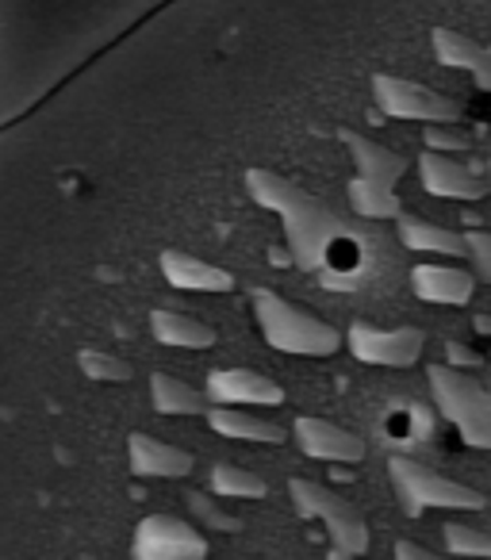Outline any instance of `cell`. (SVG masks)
I'll return each instance as SVG.
<instances>
[{"mask_svg":"<svg viewBox=\"0 0 491 560\" xmlns=\"http://www.w3.org/2000/svg\"><path fill=\"white\" fill-rule=\"evenodd\" d=\"M246 188H250V196L261 208L281 215L292 265L304 272L323 269L330 246L342 238V219L319 196L307 192L304 185H296V180L277 170H250L246 173Z\"/></svg>","mask_w":491,"mask_h":560,"instance_id":"6da1fadb","label":"cell"},{"mask_svg":"<svg viewBox=\"0 0 491 560\" xmlns=\"http://www.w3.org/2000/svg\"><path fill=\"white\" fill-rule=\"evenodd\" d=\"M254 315L266 335V342L281 353H296V358H330L342 346V335L319 319L307 307L292 304L289 296H277L269 289H254Z\"/></svg>","mask_w":491,"mask_h":560,"instance_id":"7a4b0ae2","label":"cell"},{"mask_svg":"<svg viewBox=\"0 0 491 560\" xmlns=\"http://www.w3.org/2000/svg\"><path fill=\"white\" fill-rule=\"evenodd\" d=\"M430 392L465 445L491 450V392L453 365H430Z\"/></svg>","mask_w":491,"mask_h":560,"instance_id":"3957f363","label":"cell"},{"mask_svg":"<svg viewBox=\"0 0 491 560\" xmlns=\"http://www.w3.org/2000/svg\"><path fill=\"white\" fill-rule=\"evenodd\" d=\"M388 476H391V488L404 499L407 514L434 511V506H442V511H483L488 506L483 491L468 488L460 480H449V476L434 472V468L419 465L411 457H391Z\"/></svg>","mask_w":491,"mask_h":560,"instance_id":"277c9868","label":"cell"},{"mask_svg":"<svg viewBox=\"0 0 491 560\" xmlns=\"http://www.w3.org/2000/svg\"><path fill=\"white\" fill-rule=\"evenodd\" d=\"M289 495L304 518H319L323 526H327L338 557H361V552L369 549V526L353 503L338 499L335 491L323 488V483L304 480V476H292Z\"/></svg>","mask_w":491,"mask_h":560,"instance_id":"5b68a950","label":"cell"},{"mask_svg":"<svg viewBox=\"0 0 491 560\" xmlns=\"http://www.w3.org/2000/svg\"><path fill=\"white\" fill-rule=\"evenodd\" d=\"M373 101L391 119H419V124H457L460 119V101L419 81L396 78V73H373Z\"/></svg>","mask_w":491,"mask_h":560,"instance_id":"8992f818","label":"cell"},{"mask_svg":"<svg viewBox=\"0 0 491 560\" xmlns=\"http://www.w3.org/2000/svg\"><path fill=\"white\" fill-rule=\"evenodd\" d=\"M135 560H203L208 537L177 514H147L131 541Z\"/></svg>","mask_w":491,"mask_h":560,"instance_id":"52a82bcc","label":"cell"},{"mask_svg":"<svg viewBox=\"0 0 491 560\" xmlns=\"http://www.w3.org/2000/svg\"><path fill=\"white\" fill-rule=\"evenodd\" d=\"M346 346L361 365H384V369H411L426 350V330L419 327H396L381 330L369 323H353L346 330Z\"/></svg>","mask_w":491,"mask_h":560,"instance_id":"ba28073f","label":"cell"},{"mask_svg":"<svg viewBox=\"0 0 491 560\" xmlns=\"http://www.w3.org/2000/svg\"><path fill=\"white\" fill-rule=\"evenodd\" d=\"M292 434H296V445L315 460H353L365 457V438H358L353 430L338 427L330 419H319V415H300L292 422Z\"/></svg>","mask_w":491,"mask_h":560,"instance_id":"9c48e42d","label":"cell"},{"mask_svg":"<svg viewBox=\"0 0 491 560\" xmlns=\"http://www.w3.org/2000/svg\"><path fill=\"white\" fill-rule=\"evenodd\" d=\"M419 177L430 196L442 200H483L491 192V180H483L472 165H460L445 158L442 150H426L419 158Z\"/></svg>","mask_w":491,"mask_h":560,"instance_id":"30bf717a","label":"cell"},{"mask_svg":"<svg viewBox=\"0 0 491 560\" xmlns=\"http://www.w3.org/2000/svg\"><path fill=\"white\" fill-rule=\"evenodd\" d=\"M211 404H284V388L258 369H215L208 376Z\"/></svg>","mask_w":491,"mask_h":560,"instance_id":"8fae6325","label":"cell"},{"mask_svg":"<svg viewBox=\"0 0 491 560\" xmlns=\"http://www.w3.org/2000/svg\"><path fill=\"white\" fill-rule=\"evenodd\" d=\"M127 465H131L135 476H157V480H180V476L192 472V453L177 450L169 442H157V438L135 430L127 438Z\"/></svg>","mask_w":491,"mask_h":560,"instance_id":"7c38bea8","label":"cell"},{"mask_svg":"<svg viewBox=\"0 0 491 560\" xmlns=\"http://www.w3.org/2000/svg\"><path fill=\"white\" fill-rule=\"evenodd\" d=\"M157 265H162V277L180 292H234L231 269L200 261V257H192V254H180V249H162Z\"/></svg>","mask_w":491,"mask_h":560,"instance_id":"4fadbf2b","label":"cell"},{"mask_svg":"<svg viewBox=\"0 0 491 560\" xmlns=\"http://www.w3.org/2000/svg\"><path fill=\"white\" fill-rule=\"evenodd\" d=\"M338 139H342V147L350 150V162H353V170H358V177L396 188V180L404 177V170H407V158H399L396 150L369 139V135L350 131V127H338Z\"/></svg>","mask_w":491,"mask_h":560,"instance_id":"5bb4252c","label":"cell"},{"mask_svg":"<svg viewBox=\"0 0 491 560\" xmlns=\"http://www.w3.org/2000/svg\"><path fill=\"white\" fill-rule=\"evenodd\" d=\"M411 289H414V296L426 300V304L457 307V304H468V300H472L476 280H472V272L457 269V265L426 261V265H414L411 269Z\"/></svg>","mask_w":491,"mask_h":560,"instance_id":"9a60e30c","label":"cell"},{"mask_svg":"<svg viewBox=\"0 0 491 560\" xmlns=\"http://www.w3.org/2000/svg\"><path fill=\"white\" fill-rule=\"evenodd\" d=\"M430 47H434V58L442 66H453V70H468L472 81L491 93V50L480 47L468 35L453 32V27H430Z\"/></svg>","mask_w":491,"mask_h":560,"instance_id":"2e32d148","label":"cell"},{"mask_svg":"<svg viewBox=\"0 0 491 560\" xmlns=\"http://www.w3.org/2000/svg\"><path fill=\"white\" fill-rule=\"evenodd\" d=\"M150 335L162 346H180V350H211L215 346V327H208L188 312H177V307H154Z\"/></svg>","mask_w":491,"mask_h":560,"instance_id":"e0dca14e","label":"cell"},{"mask_svg":"<svg viewBox=\"0 0 491 560\" xmlns=\"http://www.w3.org/2000/svg\"><path fill=\"white\" fill-rule=\"evenodd\" d=\"M396 226H399V242H404L407 249H419V254H445V257L468 254L465 234L449 231V226L426 223V219L407 215V211H399L396 215Z\"/></svg>","mask_w":491,"mask_h":560,"instance_id":"ac0fdd59","label":"cell"},{"mask_svg":"<svg viewBox=\"0 0 491 560\" xmlns=\"http://www.w3.org/2000/svg\"><path fill=\"white\" fill-rule=\"evenodd\" d=\"M208 427L223 438H238V442H281V427L269 419H258L250 411H238V407H223V404H211L203 411Z\"/></svg>","mask_w":491,"mask_h":560,"instance_id":"d6986e66","label":"cell"},{"mask_svg":"<svg viewBox=\"0 0 491 560\" xmlns=\"http://www.w3.org/2000/svg\"><path fill=\"white\" fill-rule=\"evenodd\" d=\"M150 404L157 415H203L211 407L208 392H196L192 384L177 381L169 373L150 376Z\"/></svg>","mask_w":491,"mask_h":560,"instance_id":"ffe728a7","label":"cell"},{"mask_svg":"<svg viewBox=\"0 0 491 560\" xmlns=\"http://www.w3.org/2000/svg\"><path fill=\"white\" fill-rule=\"evenodd\" d=\"M346 192H350L353 211H358V215H365V219H396L399 211H404V200H399L388 185H376V180L353 177Z\"/></svg>","mask_w":491,"mask_h":560,"instance_id":"44dd1931","label":"cell"},{"mask_svg":"<svg viewBox=\"0 0 491 560\" xmlns=\"http://www.w3.org/2000/svg\"><path fill=\"white\" fill-rule=\"evenodd\" d=\"M211 488H215V495L226 499H261L269 491L258 472L231 465V460H215L211 465Z\"/></svg>","mask_w":491,"mask_h":560,"instance_id":"7402d4cb","label":"cell"},{"mask_svg":"<svg viewBox=\"0 0 491 560\" xmlns=\"http://www.w3.org/2000/svg\"><path fill=\"white\" fill-rule=\"evenodd\" d=\"M78 369L81 376H89L93 384H127L135 376L131 361L116 358V353H104V350H78Z\"/></svg>","mask_w":491,"mask_h":560,"instance_id":"603a6c76","label":"cell"},{"mask_svg":"<svg viewBox=\"0 0 491 560\" xmlns=\"http://www.w3.org/2000/svg\"><path fill=\"white\" fill-rule=\"evenodd\" d=\"M445 549L457 557H491V534L476 526H445Z\"/></svg>","mask_w":491,"mask_h":560,"instance_id":"cb8c5ba5","label":"cell"},{"mask_svg":"<svg viewBox=\"0 0 491 560\" xmlns=\"http://www.w3.org/2000/svg\"><path fill=\"white\" fill-rule=\"evenodd\" d=\"M422 142H426V150H442V154H453V150L472 147V139H468V135L460 131V127H453V124H426Z\"/></svg>","mask_w":491,"mask_h":560,"instance_id":"d4e9b609","label":"cell"},{"mask_svg":"<svg viewBox=\"0 0 491 560\" xmlns=\"http://www.w3.org/2000/svg\"><path fill=\"white\" fill-rule=\"evenodd\" d=\"M188 503H192L196 511H200V518L208 522V526L223 529V534H238V529H242V522L234 518V514H223V511H219V506H211L208 499L200 495V491H188Z\"/></svg>","mask_w":491,"mask_h":560,"instance_id":"484cf974","label":"cell"},{"mask_svg":"<svg viewBox=\"0 0 491 560\" xmlns=\"http://www.w3.org/2000/svg\"><path fill=\"white\" fill-rule=\"evenodd\" d=\"M465 246H468V254L480 261V269L491 277V234L488 231H476V226H472V231H465Z\"/></svg>","mask_w":491,"mask_h":560,"instance_id":"4316f807","label":"cell"},{"mask_svg":"<svg viewBox=\"0 0 491 560\" xmlns=\"http://www.w3.org/2000/svg\"><path fill=\"white\" fill-rule=\"evenodd\" d=\"M396 557L399 560H434V552L426 545H414V541H396Z\"/></svg>","mask_w":491,"mask_h":560,"instance_id":"83f0119b","label":"cell"},{"mask_svg":"<svg viewBox=\"0 0 491 560\" xmlns=\"http://www.w3.org/2000/svg\"><path fill=\"white\" fill-rule=\"evenodd\" d=\"M445 350H449V361H453V365H480V353H472V350H465V346H460V342H449V346H445Z\"/></svg>","mask_w":491,"mask_h":560,"instance_id":"f1b7e54d","label":"cell"},{"mask_svg":"<svg viewBox=\"0 0 491 560\" xmlns=\"http://www.w3.org/2000/svg\"><path fill=\"white\" fill-rule=\"evenodd\" d=\"M488 173H491V162H488Z\"/></svg>","mask_w":491,"mask_h":560,"instance_id":"f546056e","label":"cell"}]
</instances>
